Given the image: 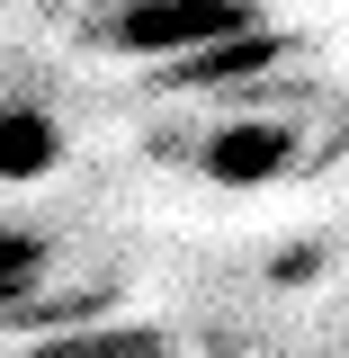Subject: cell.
<instances>
[{"instance_id":"1","label":"cell","mask_w":349,"mask_h":358,"mask_svg":"<svg viewBox=\"0 0 349 358\" xmlns=\"http://www.w3.org/2000/svg\"><path fill=\"white\" fill-rule=\"evenodd\" d=\"M251 27H260V0H117L108 9V54L188 63V54H215Z\"/></svg>"},{"instance_id":"2","label":"cell","mask_w":349,"mask_h":358,"mask_svg":"<svg viewBox=\"0 0 349 358\" xmlns=\"http://www.w3.org/2000/svg\"><path fill=\"white\" fill-rule=\"evenodd\" d=\"M54 171V117L45 108H9L0 117V179H36Z\"/></svg>"},{"instance_id":"3","label":"cell","mask_w":349,"mask_h":358,"mask_svg":"<svg viewBox=\"0 0 349 358\" xmlns=\"http://www.w3.org/2000/svg\"><path fill=\"white\" fill-rule=\"evenodd\" d=\"M45 287V242L27 224H0V305H27Z\"/></svg>"},{"instance_id":"4","label":"cell","mask_w":349,"mask_h":358,"mask_svg":"<svg viewBox=\"0 0 349 358\" xmlns=\"http://www.w3.org/2000/svg\"><path fill=\"white\" fill-rule=\"evenodd\" d=\"M36 358H162L152 331H72V341H45Z\"/></svg>"}]
</instances>
